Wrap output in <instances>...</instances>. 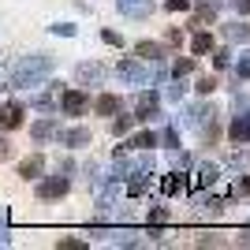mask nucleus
Here are the masks:
<instances>
[{"label":"nucleus","mask_w":250,"mask_h":250,"mask_svg":"<svg viewBox=\"0 0 250 250\" xmlns=\"http://www.w3.org/2000/svg\"><path fill=\"white\" fill-rule=\"evenodd\" d=\"M49 75H52V56H45V52H34V56H22V60L15 63V71H11V86L26 90V86L45 83Z\"/></svg>","instance_id":"1"},{"label":"nucleus","mask_w":250,"mask_h":250,"mask_svg":"<svg viewBox=\"0 0 250 250\" xmlns=\"http://www.w3.org/2000/svg\"><path fill=\"white\" fill-rule=\"evenodd\" d=\"M116 75H120L127 86H146L149 83V67H146V60H138V56H120Z\"/></svg>","instance_id":"2"},{"label":"nucleus","mask_w":250,"mask_h":250,"mask_svg":"<svg viewBox=\"0 0 250 250\" xmlns=\"http://www.w3.org/2000/svg\"><path fill=\"white\" fill-rule=\"evenodd\" d=\"M67 190H71V179L56 172V176H49V179H42V183H38V198H42V202H60Z\"/></svg>","instance_id":"3"},{"label":"nucleus","mask_w":250,"mask_h":250,"mask_svg":"<svg viewBox=\"0 0 250 250\" xmlns=\"http://www.w3.org/2000/svg\"><path fill=\"white\" fill-rule=\"evenodd\" d=\"M86 108H90V94L86 90H60V112L63 116H83Z\"/></svg>","instance_id":"4"},{"label":"nucleus","mask_w":250,"mask_h":250,"mask_svg":"<svg viewBox=\"0 0 250 250\" xmlns=\"http://www.w3.org/2000/svg\"><path fill=\"white\" fill-rule=\"evenodd\" d=\"M157 112H161V94H157V90L138 94V101H135V120H138V124H149Z\"/></svg>","instance_id":"5"},{"label":"nucleus","mask_w":250,"mask_h":250,"mask_svg":"<svg viewBox=\"0 0 250 250\" xmlns=\"http://www.w3.org/2000/svg\"><path fill=\"white\" fill-rule=\"evenodd\" d=\"M190 8H198V15L190 19V30H206L209 22L220 15V0H194Z\"/></svg>","instance_id":"6"},{"label":"nucleus","mask_w":250,"mask_h":250,"mask_svg":"<svg viewBox=\"0 0 250 250\" xmlns=\"http://www.w3.org/2000/svg\"><path fill=\"white\" fill-rule=\"evenodd\" d=\"M22 116H26V104L22 101H8L4 108H0V127H4V131H19Z\"/></svg>","instance_id":"7"},{"label":"nucleus","mask_w":250,"mask_h":250,"mask_svg":"<svg viewBox=\"0 0 250 250\" xmlns=\"http://www.w3.org/2000/svg\"><path fill=\"white\" fill-rule=\"evenodd\" d=\"M104 75H108V71H104V63H97V60L79 63V67H75V79H79L83 86H90V83H94V86H101V83H104Z\"/></svg>","instance_id":"8"},{"label":"nucleus","mask_w":250,"mask_h":250,"mask_svg":"<svg viewBox=\"0 0 250 250\" xmlns=\"http://www.w3.org/2000/svg\"><path fill=\"white\" fill-rule=\"evenodd\" d=\"M67 149H83V146H94V135H90V127H71V131H60L56 135Z\"/></svg>","instance_id":"9"},{"label":"nucleus","mask_w":250,"mask_h":250,"mask_svg":"<svg viewBox=\"0 0 250 250\" xmlns=\"http://www.w3.org/2000/svg\"><path fill=\"white\" fill-rule=\"evenodd\" d=\"M15 172H19V179H26V183H30V179H42V172H45V157H42V153L22 157Z\"/></svg>","instance_id":"10"},{"label":"nucleus","mask_w":250,"mask_h":250,"mask_svg":"<svg viewBox=\"0 0 250 250\" xmlns=\"http://www.w3.org/2000/svg\"><path fill=\"white\" fill-rule=\"evenodd\" d=\"M120 15H127V19H149L153 15V0H120Z\"/></svg>","instance_id":"11"},{"label":"nucleus","mask_w":250,"mask_h":250,"mask_svg":"<svg viewBox=\"0 0 250 250\" xmlns=\"http://www.w3.org/2000/svg\"><path fill=\"white\" fill-rule=\"evenodd\" d=\"M60 86L63 83H49V90L38 94L30 104H34V108H42V112H56V108H60Z\"/></svg>","instance_id":"12"},{"label":"nucleus","mask_w":250,"mask_h":250,"mask_svg":"<svg viewBox=\"0 0 250 250\" xmlns=\"http://www.w3.org/2000/svg\"><path fill=\"white\" fill-rule=\"evenodd\" d=\"M228 138L235 142V146H247V142H250V108H247L243 116H235V120H231Z\"/></svg>","instance_id":"13"},{"label":"nucleus","mask_w":250,"mask_h":250,"mask_svg":"<svg viewBox=\"0 0 250 250\" xmlns=\"http://www.w3.org/2000/svg\"><path fill=\"white\" fill-rule=\"evenodd\" d=\"M60 135V124H56V116H45V120H38V124L30 127V138L34 142H49V138Z\"/></svg>","instance_id":"14"},{"label":"nucleus","mask_w":250,"mask_h":250,"mask_svg":"<svg viewBox=\"0 0 250 250\" xmlns=\"http://www.w3.org/2000/svg\"><path fill=\"white\" fill-rule=\"evenodd\" d=\"M135 56H138V60H146V63H161V60H165V42H138Z\"/></svg>","instance_id":"15"},{"label":"nucleus","mask_w":250,"mask_h":250,"mask_svg":"<svg viewBox=\"0 0 250 250\" xmlns=\"http://www.w3.org/2000/svg\"><path fill=\"white\" fill-rule=\"evenodd\" d=\"M217 49V42H213V34L209 30H194V42H190V52L194 56H206V52Z\"/></svg>","instance_id":"16"},{"label":"nucleus","mask_w":250,"mask_h":250,"mask_svg":"<svg viewBox=\"0 0 250 250\" xmlns=\"http://www.w3.org/2000/svg\"><path fill=\"white\" fill-rule=\"evenodd\" d=\"M94 112L97 116H116V112H120V97H116V94H101L94 101Z\"/></svg>","instance_id":"17"},{"label":"nucleus","mask_w":250,"mask_h":250,"mask_svg":"<svg viewBox=\"0 0 250 250\" xmlns=\"http://www.w3.org/2000/svg\"><path fill=\"white\" fill-rule=\"evenodd\" d=\"M183 187H187V176H183L179 168H176V172H168V176H165V183H161V190H165V194H179Z\"/></svg>","instance_id":"18"},{"label":"nucleus","mask_w":250,"mask_h":250,"mask_svg":"<svg viewBox=\"0 0 250 250\" xmlns=\"http://www.w3.org/2000/svg\"><path fill=\"white\" fill-rule=\"evenodd\" d=\"M157 142H161V135H153V131H138V135L127 142V149H153Z\"/></svg>","instance_id":"19"},{"label":"nucleus","mask_w":250,"mask_h":250,"mask_svg":"<svg viewBox=\"0 0 250 250\" xmlns=\"http://www.w3.org/2000/svg\"><path fill=\"white\" fill-rule=\"evenodd\" d=\"M224 38H228V42H250V26H243V22L235 19V22L224 26Z\"/></svg>","instance_id":"20"},{"label":"nucleus","mask_w":250,"mask_h":250,"mask_svg":"<svg viewBox=\"0 0 250 250\" xmlns=\"http://www.w3.org/2000/svg\"><path fill=\"white\" fill-rule=\"evenodd\" d=\"M217 179H220V168L217 165H202L198 168V187H213Z\"/></svg>","instance_id":"21"},{"label":"nucleus","mask_w":250,"mask_h":250,"mask_svg":"<svg viewBox=\"0 0 250 250\" xmlns=\"http://www.w3.org/2000/svg\"><path fill=\"white\" fill-rule=\"evenodd\" d=\"M194 67H198V60H194V56H179V60L172 63V75H176V79H183V75H190Z\"/></svg>","instance_id":"22"},{"label":"nucleus","mask_w":250,"mask_h":250,"mask_svg":"<svg viewBox=\"0 0 250 250\" xmlns=\"http://www.w3.org/2000/svg\"><path fill=\"white\" fill-rule=\"evenodd\" d=\"M217 75H198V83H194V90H198V94L202 97H209V94H213V90H217Z\"/></svg>","instance_id":"23"},{"label":"nucleus","mask_w":250,"mask_h":250,"mask_svg":"<svg viewBox=\"0 0 250 250\" xmlns=\"http://www.w3.org/2000/svg\"><path fill=\"white\" fill-rule=\"evenodd\" d=\"M131 124H135V116H120V112H116V116H112V135H116V138L127 135V131H131Z\"/></svg>","instance_id":"24"},{"label":"nucleus","mask_w":250,"mask_h":250,"mask_svg":"<svg viewBox=\"0 0 250 250\" xmlns=\"http://www.w3.org/2000/svg\"><path fill=\"white\" fill-rule=\"evenodd\" d=\"M213 67H217V71L231 67V49H213Z\"/></svg>","instance_id":"25"},{"label":"nucleus","mask_w":250,"mask_h":250,"mask_svg":"<svg viewBox=\"0 0 250 250\" xmlns=\"http://www.w3.org/2000/svg\"><path fill=\"white\" fill-rule=\"evenodd\" d=\"M228 165L231 168H247L250 165V153H247V149H231V153H228Z\"/></svg>","instance_id":"26"},{"label":"nucleus","mask_w":250,"mask_h":250,"mask_svg":"<svg viewBox=\"0 0 250 250\" xmlns=\"http://www.w3.org/2000/svg\"><path fill=\"white\" fill-rule=\"evenodd\" d=\"M165 45L179 49V45H183V30H179V26H168V30H165Z\"/></svg>","instance_id":"27"},{"label":"nucleus","mask_w":250,"mask_h":250,"mask_svg":"<svg viewBox=\"0 0 250 250\" xmlns=\"http://www.w3.org/2000/svg\"><path fill=\"white\" fill-rule=\"evenodd\" d=\"M101 42H104V45H112V49H124V34H116V30H101Z\"/></svg>","instance_id":"28"},{"label":"nucleus","mask_w":250,"mask_h":250,"mask_svg":"<svg viewBox=\"0 0 250 250\" xmlns=\"http://www.w3.org/2000/svg\"><path fill=\"white\" fill-rule=\"evenodd\" d=\"M161 142H165L168 149H179V131H176V127H165V135H161Z\"/></svg>","instance_id":"29"},{"label":"nucleus","mask_w":250,"mask_h":250,"mask_svg":"<svg viewBox=\"0 0 250 250\" xmlns=\"http://www.w3.org/2000/svg\"><path fill=\"white\" fill-rule=\"evenodd\" d=\"M235 79H250V52L239 56V63H235Z\"/></svg>","instance_id":"30"},{"label":"nucleus","mask_w":250,"mask_h":250,"mask_svg":"<svg viewBox=\"0 0 250 250\" xmlns=\"http://www.w3.org/2000/svg\"><path fill=\"white\" fill-rule=\"evenodd\" d=\"M56 247L60 250H86L90 243H83V239H56Z\"/></svg>","instance_id":"31"},{"label":"nucleus","mask_w":250,"mask_h":250,"mask_svg":"<svg viewBox=\"0 0 250 250\" xmlns=\"http://www.w3.org/2000/svg\"><path fill=\"white\" fill-rule=\"evenodd\" d=\"M49 30H52V34H60V38H75V34H79L71 22H56V26H49Z\"/></svg>","instance_id":"32"},{"label":"nucleus","mask_w":250,"mask_h":250,"mask_svg":"<svg viewBox=\"0 0 250 250\" xmlns=\"http://www.w3.org/2000/svg\"><path fill=\"white\" fill-rule=\"evenodd\" d=\"M165 220H168V209L165 206H153V209H149V224H165Z\"/></svg>","instance_id":"33"},{"label":"nucleus","mask_w":250,"mask_h":250,"mask_svg":"<svg viewBox=\"0 0 250 250\" xmlns=\"http://www.w3.org/2000/svg\"><path fill=\"white\" fill-rule=\"evenodd\" d=\"M190 4H194V0H168L165 8L168 11H190Z\"/></svg>","instance_id":"34"},{"label":"nucleus","mask_w":250,"mask_h":250,"mask_svg":"<svg viewBox=\"0 0 250 250\" xmlns=\"http://www.w3.org/2000/svg\"><path fill=\"white\" fill-rule=\"evenodd\" d=\"M56 172H60V176H71V172H75V161H67V157L56 161Z\"/></svg>","instance_id":"35"},{"label":"nucleus","mask_w":250,"mask_h":250,"mask_svg":"<svg viewBox=\"0 0 250 250\" xmlns=\"http://www.w3.org/2000/svg\"><path fill=\"white\" fill-rule=\"evenodd\" d=\"M235 194H250V172H247V176H239V183H235Z\"/></svg>","instance_id":"36"},{"label":"nucleus","mask_w":250,"mask_h":250,"mask_svg":"<svg viewBox=\"0 0 250 250\" xmlns=\"http://www.w3.org/2000/svg\"><path fill=\"white\" fill-rule=\"evenodd\" d=\"M231 8H235V15H250V0H231Z\"/></svg>","instance_id":"37"},{"label":"nucleus","mask_w":250,"mask_h":250,"mask_svg":"<svg viewBox=\"0 0 250 250\" xmlns=\"http://www.w3.org/2000/svg\"><path fill=\"white\" fill-rule=\"evenodd\" d=\"M183 90H187V86H183V83H179V79H176V86L168 90V97H172V101H179V97H183Z\"/></svg>","instance_id":"38"},{"label":"nucleus","mask_w":250,"mask_h":250,"mask_svg":"<svg viewBox=\"0 0 250 250\" xmlns=\"http://www.w3.org/2000/svg\"><path fill=\"white\" fill-rule=\"evenodd\" d=\"M8 157H11V142H8V138H0V161H8Z\"/></svg>","instance_id":"39"},{"label":"nucleus","mask_w":250,"mask_h":250,"mask_svg":"<svg viewBox=\"0 0 250 250\" xmlns=\"http://www.w3.org/2000/svg\"><path fill=\"white\" fill-rule=\"evenodd\" d=\"M0 220H4V209H0Z\"/></svg>","instance_id":"40"}]
</instances>
